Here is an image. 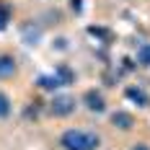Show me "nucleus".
<instances>
[{
  "label": "nucleus",
  "mask_w": 150,
  "mask_h": 150,
  "mask_svg": "<svg viewBox=\"0 0 150 150\" xmlns=\"http://www.w3.org/2000/svg\"><path fill=\"white\" fill-rule=\"evenodd\" d=\"M101 137L93 129H83V127H70L60 135V148L62 150H98Z\"/></svg>",
  "instance_id": "f257e3e1"
},
{
  "label": "nucleus",
  "mask_w": 150,
  "mask_h": 150,
  "mask_svg": "<svg viewBox=\"0 0 150 150\" xmlns=\"http://www.w3.org/2000/svg\"><path fill=\"white\" fill-rule=\"evenodd\" d=\"M75 106H78L75 96H67V93H54V96H52V101H49V111H52V117L62 119V117H70V114H73Z\"/></svg>",
  "instance_id": "f03ea898"
},
{
  "label": "nucleus",
  "mask_w": 150,
  "mask_h": 150,
  "mask_svg": "<svg viewBox=\"0 0 150 150\" xmlns=\"http://www.w3.org/2000/svg\"><path fill=\"white\" fill-rule=\"evenodd\" d=\"M83 104H86V109L93 111V114H104L106 111V98H104V93L96 91V88H88L83 93Z\"/></svg>",
  "instance_id": "7ed1b4c3"
},
{
  "label": "nucleus",
  "mask_w": 150,
  "mask_h": 150,
  "mask_svg": "<svg viewBox=\"0 0 150 150\" xmlns=\"http://www.w3.org/2000/svg\"><path fill=\"white\" fill-rule=\"evenodd\" d=\"M124 96H127L132 104H137L140 109H148L150 106V96L145 93V88H140V86H127V88H124Z\"/></svg>",
  "instance_id": "20e7f679"
},
{
  "label": "nucleus",
  "mask_w": 150,
  "mask_h": 150,
  "mask_svg": "<svg viewBox=\"0 0 150 150\" xmlns=\"http://www.w3.org/2000/svg\"><path fill=\"white\" fill-rule=\"evenodd\" d=\"M111 127H117V129H122V132H129V129L135 127V117H132L129 111L119 109V111L111 114Z\"/></svg>",
  "instance_id": "39448f33"
},
{
  "label": "nucleus",
  "mask_w": 150,
  "mask_h": 150,
  "mask_svg": "<svg viewBox=\"0 0 150 150\" xmlns=\"http://www.w3.org/2000/svg\"><path fill=\"white\" fill-rule=\"evenodd\" d=\"M18 73V62L13 54H0V80H11Z\"/></svg>",
  "instance_id": "423d86ee"
},
{
  "label": "nucleus",
  "mask_w": 150,
  "mask_h": 150,
  "mask_svg": "<svg viewBox=\"0 0 150 150\" xmlns=\"http://www.w3.org/2000/svg\"><path fill=\"white\" fill-rule=\"evenodd\" d=\"M36 86H39L42 91H57L62 86V80L57 78V75H42V78L36 80Z\"/></svg>",
  "instance_id": "0eeeda50"
},
{
  "label": "nucleus",
  "mask_w": 150,
  "mask_h": 150,
  "mask_svg": "<svg viewBox=\"0 0 150 150\" xmlns=\"http://www.w3.org/2000/svg\"><path fill=\"white\" fill-rule=\"evenodd\" d=\"M11 111H13V101H11V96H8L5 91H0V119H8Z\"/></svg>",
  "instance_id": "6e6552de"
},
{
  "label": "nucleus",
  "mask_w": 150,
  "mask_h": 150,
  "mask_svg": "<svg viewBox=\"0 0 150 150\" xmlns=\"http://www.w3.org/2000/svg\"><path fill=\"white\" fill-rule=\"evenodd\" d=\"M54 75L62 80V86H70V83L75 80V73L67 67V65H57V67H54Z\"/></svg>",
  "instance_id": "1a4fd4ad"
},
{
  "label": "nucleus",
  "mask_w": 150,
  "mask_h": 150,
  "mask_svg": "<svg viewBox=\"0 0 150 150\" xmlns=\"http://www.w3.org/2000/svg\"><path fill=\"white\" fill-rule=\"evenodd\" d=\"M137 65H142V67H150V42L137 47Z\"/></svg>",
  "instance_id": "9d476101"
},
{
  "label": "nucleus",
  "mask_w": 150,
  "mask_h": 150,
  "mask_svg": "<svg viewBox=\"0 0 150 150\" xmlns=\"http://www.w3.org/2000/svg\"><path fill=\"white\" fill-rule=\"evenodd\" d=\"M8 21H11V8L8 5H0V31L8 29Z\"/></svg>",
  "instance_id": "9b49d317"
},
{
  "label": "nucleus",
  "mask_w": 150,
  "mask_h": 150,
  "mask_svg": "<svg viewBox=\"0 0 150 150\" xmlns=\"http://www.w3.org/2000/svg\"><path fill=\"white\" fill-rule=\"evenodd\" d=\"M70 8H73L75 13H80L83 11V0H70Z\"/></svg>",
  "instance_id": "f8f14e48"
},
{
  "label": "nucleus",
  "mask_w": 150,
  "mask_h": 150,
  "mask_svg": "<svg viewBox=\"0 0 150 150\" xmlns=\"http://www.w3.org/2000/svg\"><path fill=\"white\" fill-rule=\"evenodd\" d=\"M132 150H150V145H145V142H135Z\"/></svg>",
  "instance_id": "ddd939ff"
}]
</instances>
